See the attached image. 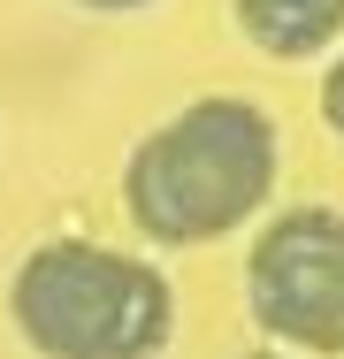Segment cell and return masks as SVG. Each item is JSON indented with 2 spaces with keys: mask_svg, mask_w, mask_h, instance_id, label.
<instances>
[{
  "mask_svg": "<svg viewBox=\"0 0 344 359\" xmlns=\"http://www.w3.org/2000/svg\"><path fill=\"white\" fill-rule=\"evenodd\" d=\"M237 359H306V352H283V344H268V352H237Z\"/></svg>",
  "mask_w": 344,
  "mask_h": 359,
  "instance_id": "7",
  "label": "cell"
},
{
  "mask_svg": "<svg viewBox=\"0 0 344 359\" xmlns=\"http://www.w3.org/2000/svg\"><path fill=\"white\" fill-rule=\"evenodd\" d=\"M245 313L306 359H344V207H283L245 252Z\"/></svg>",
  "mask_w": 344,
  "mask_h": 359,
  "instance_id": "3",
  "label": "cell"
},
{
  "mask_svg": "<svg viewBox=\"0 0 344 359\" xmlns=\"http://www.w3.org/2000/svg\"><path fill=\"white\" fill-rule=\"evenodd\" d=\"M8 321L39 359H161L176 337V290L161 260L100 237H46L8 276Z\"/></svg>",
  "mask_w": 344,
  "mask_h": 359,
  "instance_id": "2",
  "label": "cell"
},
{
  "mask_svg": "<svg viewBox=\"0 0 344 359\" xmlns=\"http://www.w3.org/2000/svg\"><path fill=\"white\" fill-rule=\"evenodd\" d=\"M77 8H92V15H138V8H153V0H77Z\"/></svg>",
  "mask_w": 344,
  "mask_h": 359,
  "instance_id": "6",
  "label": "cell"
},
{
  "mask_svg": "<svg viewBox=\"0 0 344 359\" xmlns=\"http://www.w3.org/2000/svg\"><path fill=\"white\" fill-rule=\"evenodd\" d=\"M275 123L245 92H199L153 123L123 161V215L145 245H222L275 199Z\"/></svg>",
  "mask_w": 344,
  "mask_h": 359,
  "instance_id": "1",
  "label": "cell"
},
{
  "mask_svg": "<svg viewBox=\"0 0 344 359\" xmlns=\"http://www.w3.org/2000/svg\"><path fill=\"white\" fill-rule=\"evenodd\" d=\"M322 123L344 138V54L329 62V76H322Z\"/></svg>",
  "mask_w": 344,
  "mask_h": 359,
  "instance_id": "5",
  "label": "cell"
},
{
  "mask_svg": "<svg viewBox=\"0 0 344 359\" xmlns=\"http://www.w3.org/2000/svg\"><path fill=\"white\" fill-rule=\"evenodd\" d=\"M230 15L268 62H314L344 39V0H230Z\"/></svg>",
  "mask_w": 344,
  "mask_h": 359,
  "instance_id": "4",
  "label": "cell"
}]
</instances>
